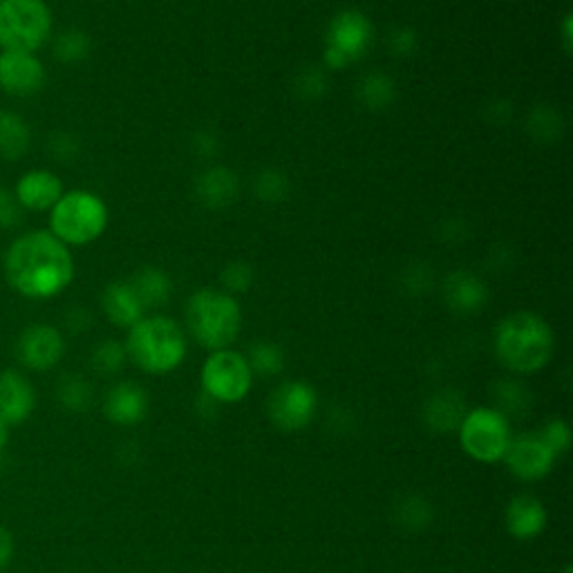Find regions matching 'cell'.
I'll list each match as a JSON object with an SVG mask.
<instances>
[{"mask_svg":"<svg viewBox=\"0 0 573 573\" xmlns=\"http://www.w3.org/2000/svg\"><path fill=\"white\" fill-rule=\"evenodd\" d=\"M466 412L469 410L464 405V399L458 392L442 390L428 399L423 408V419L425 425L433 428L435 433H451V430L460 428Z\"/></svg>","mask_w":573,"mask_h":573,"instance_id":"19","label":"cell"},{"mask_svg":"<svg viewBox=\"0 0 573 573\" xmlns=\"http://www.w3.org/2000/svg\"><path fill=\"white\" fill-rule=\"evenodd\" d=\"M540 438L544 440V444L553 451L555 458H562L564 453H569L571 449V428L564 419H551L546 421L540 430Z\"/></svg>","mask_w":573,"mask_h":573,"instance_id":"29","label":"cell"},{"mask_svg":"<svg viewBox=\"0 0 573 573\" xmlns=\"http://www.w3.org/2000/svg\"><path fill=\"white\" fill-rule=\"evenodd\" d=\"M546 520L549 513L544 509V504L535 497V495H515L504 513V522H506V531L511 533V537L520 540V542H529L542 535V531L546 529Z\"/></svg>","mask_w":573,"mask_h":573,"instance_id":"17","label":"cell"},{"mask_svg":"<svg viewBox=\"0 0 573 573\" xmlns=\"http://www.w3.org/2000/svg\"><path fill=\"white\" fill-rule=\"evenodd\" d=\"M130 286L134 290L137 299L141 301L143 310L149 308H160L169 301L171 296V280L164 271L160 269H141L134 273Z\"/></svg>","mask_w":573,"mask_h":573,"instance_id":"22","label":"cell"},{"mask_svg":"<svg viewBox=\"0 0 573 573\" xmlns=\"http://www.w3.org/2000/svg\"><path fill=\"white\" fill-rule=\"evenodd\" d=\"M392 97V86L388 83L385 77L381 74H372L370 79H365V86H363V99L372 105H381V103H388Z\"/></svg>","mask_w":573,"mask_h":573,"instance_id":"31","label":"cell"},{"mask_svg":"<svg viewBox=\"0 0 573 573\" xmlns=\"http://www.w3.org/2000/svg\"><path fill=\"white\" fill-rule=\"evenodd\" d=\"M458 438L473 462L500 464L513 440L511 421L495 408H473L464 414Z\"/></svg>","mask_w":573,"mask_h":573,"instance_id":"7","label":"cell"},{"mask_svg":"<svg viewBox=\"0 0 573 573\" xmlns=\"http://www.w3.org/2000/svg\"><path fill=\"white\" fill-rule=\"evenodd\" d=\"M502 462H506V469L515 480L537 482L553 471L557 458L544 444L540 433H522L511 440Z\"/></svg>","mask_w":573,"mask_h":573,"instance_id":"12","label":"cell"},{"mask_svg":"<svg viewBox=\"0 0 573 573\" xmlns=\"http://www.w3.org/2000/svg\"><path fill=\"white\" fill-rule=\"evenodd\" d=\"M66 193L63 180L46 169H32L23 173L14 184V198L23 211L50 213V209Z\"/></svg>","mask_w":573,"mask_h":573,"instance_id":"14","label":"cell"},{"mask_svg":"<svg viewBox=\"0 0 573 573\" xmlns=\"http://www.w3.org/2000/svg\"><path fill=\"white\" fill-rule=\"evenodd\" d=\"M191 336L207 350H227L240 334L242 312L233 296L215 290L195 292L187 305Z\"/></svg>","mask_w":573,"mask_h":573,"instance_id":"4","label":"cell"},{"mask_svg":"<svg viewBox=\"0 0 573 573\" xmlns=\"http://www.w3.org/2000/svg\"><path fill=\"white\" fill-rule=\"evenodd\" d=\"M8 284L28 301H50L63 294L74 280L70 247L50 231L19 235L3 255Z\"/></svg>","mask_w":573,"mask_h":573,"instance_id":"1","label":"cell"},{"mask_svg":"<svg viewBox=\"0 0 573 573\" xmlns=\"http://www.w3.org/2000/svg\"><path fill=\"white\" fill-rule=\"evenodd\" d=\"M370 43V23L359 12H343L336 17L330 30L328 61L339 68L348 66L352 59L361 57Z\"/></svg>","mask_w":573,"mask_h":573,"instance_id":"13","label":"cell"},{"mask_svg":"<svg viewBox=\"0 0 573 573\" xmlns=\"http://www.w3.org/2000/svg\"><path fill=\"white\" fill-rule=\"evenodd\" d=\"M247 361H249L251 372L260 374V376H275L284 368L282 350L275 343H269V341L253 343L251 350H249Z\"/></svg>","mask_w":573,"mask_h":573,"instance_id":"25","label":"cell"},{"mask_svg":"<svg viewBox=\"0 0 573 573\" xmlns=\"http://www.w3.org/2000/svg\"><path fill=\"white\" fill-rule=\"evenodd\" d=\"M101 308L108 321L117 328H132L143 319V305L137 299L130 282H112L101 296Z\"/></svg>","mask_w":573,"mask_h":573,"instance_id":"18","label":"cell"},{"mask_svg":"<svg viewBox=\"0 0 573 573\" xmlns=\"http://www.w3.org/2000/svg\"><path fill=\"white\" fill-rule=\"evenodd\" d=\"M88 52H90V39L79 30L63 32L54 41V57L61 63H79L88 57Z\"/></svg>","mask_w":573,"mask_h":573,"instance_id":"28","label":"cell"},{"mask_svg":"<svg viewBox=\"0 0 573 573\" xmlns=\"http://www.w3.org/2000/svg\"><path fill=\"white\" fill-rule=\"evenodd\" d=\"M59 401L70 412H83L92 403V385L79 374H66L57 388Z\"/></svg>","mask_w":573,"mask_h":573,"instance_id":"24","label":"cell"},{"mask_svg":"<svg viewBox=\"0 0 573 573\" xmlns=\"http://www.w3.org/2000/svg\"><path fill=\"white\" fill-rule=\"evenodd\" d=\"M222 282L229 286L231 292H244V290H249V284L253 282V273H251V269L247 264L233 262L222 273Z\"/></svg>","mask_w":573,"mask_h":573,"instance_id":"32","label":"cell"},{"mask_svg":"<svg viewBox=\"0 0 573 573\" xmlns=\"http://www.w3.org/2000/svg\"><path fill=\"white\" fill-rule=\"evenodd\" d=\"M319 410V392L305 381H286L278 385L267 401V416L280 433H301Z\"/></svg>","mask_w":573,"mask_h":573,"instance_id":"9","label":"cell"},{"mask_svg":"<svg viewBox=\"0 0 573 573\" xmlns=\"http://www.w3.org/2000/svg\"><path fill=\"white\" fill-rule=\"evenodd\" d=\"M23 218V209L14 198V191L0 184V229H14Z\"/></svg>","mask_w":573,"mask_h":573,"instance_id":"30","label":"cell"},{"mask_svg":"<svg viewBox=\"0 0 573 573\" xmlns=\"http://www.w3.org/2000/svg\"><path fill=\"white\" fill-rule=\"evenodd\" d=\"M446 301L458 312H478L486 303V286L473 273L458 271L446 280Z\"/></svg>","mask_w":573,"mask_h":573,"instance_id":"21","label":"cell"},{"mask_svg":"<svg viewBox=\"0 0 573 573\" xmlns=\"http://www.w3.org/2000/svg\"><path fill=\"white\" fill-rule=\"evenodd\" d=\"M125 348L121 345V343H117V341H103V343H99L97 348H94V352H92V368H94V372H99V374H103V376H110V374H117L121 368H123V363H125Z\"/></svg>","mask_w":573,"mask_h":573,"instance_id":"27","label":"cell"},{"mask_svg":"<svg viewBox=\"0 0 573 573\" xmlns=\"http://www.w3.org/2000/svg\"><path fill=\"white\" fill-rule=\"evenodd\" d=\"M32 143L30 123L14 110H0V160H21Z\"/></svg>","mask_w":573,"mask_h":573,"instance_id":"20","label":"cell"},{"mask_svg":"<svg viewBox=\"0 0 573 573\" xmlns=\"http://www.w3.org/2000/svg\"><path fill=\"white\" fill-rule=\"evenodd\" d=\"M495 401H497L495 410H500L504 416L526 414V410L531 405V394L517 381H502L495 385Z\"/></svg>","mask_w":573,"mask_h":573,"instance_id":"26","label":"cell"},{"mask_svg":"<svg viewBox=\"0 0 573 573\" xmlns=\"http://www.w3.org/2000/svg\"><path fill=\"white\" fill-rule=\"evenodd\" d=\"M103 416L114 425H137L149 416V394L132 381L110 388L103 401Z\"/></svg>","mask_w":573,"mask_h":573,"instance_id":"16","label":"cell"},{"mask_svg":"<svg viewBox=\"0 0 573 573\" xmlns=\"http://www.w3.org/2000/svg\"><path fill=\"white\" fill-rule=\"evenodd\" d=\"M14 551H17V544H14L12 531L6 529V526H0V571L10 566V562L14 557Z\"/></svg>","mask_w":573,"mask_h":573,"instance_id":"33","label":"cell"},{"mask_svg":"<svg viewBox=\"0 0 573 573\" xmlns=\"http://www.w3.org/2000/svg\"><path fill=\"white\" fill-rule=\"evenodd\" d=\"M125 356L147 374H169L187 359V334L169 316L141 319L130 328L125 341Z\"/></svg>","mask_w":573,"mask_h":573,"instance_id":"3","label":"cell"},{"mask_svg":"<svg viewBox=\"0 0 573 573\" xmlns=\"http://www.w3.org/2000/svg\"><path fill=\"white\" fill-rule=\"evenodd\" d=\"M10 444V425L0 419V453H3Z\"/></svg>","mask_w":573,"mask_h":573,"instance_id":"34","label":"cell"},{"mask_svg":"<svg viewBox=\"0 0 573 573\" xmlns=\"http://www.w3.org/2000/svg\"><path fill=\"white\" fill-rule=\"evenodd\" d=\"M253 385V372L244 354L233 350H218L204 361L202 390L213 403H240Z\"/></svg>","mask_w":573,"mask_h":573,"instance_id":"8","label":"cell"},{"mask_svg":"<svg viewBox=\"0 0 573 573\" xmlns=\"http://www.w3.org/2000/svg\"><path fill=\"white\" fill-rule=\"evenodd\" d=\"M48 72L34 52H0V90L14 99H30L46 88Z\"/></svg>","mask_w":573,"mask_h":573,"instance_id":"11","label":"cell"},{"mask_svg":"<svg viewBox=\"0 0 573 573\" xmlns=\"http://www.w3.org/2000/svg\"><path fill=\"white\" fill-rule=\"evenodd\" d=\"M235 193H238V182L227 169H211L207 175H202L198 184L200 200L211 209L224 207L231 198H235Z\"/></svg>","mask_w":573,"mask_h":573,"instance_id":"23","label":"cell"},{"mask_svg":"<svg viewBox=\"0 0 573 573\" xmlns=\"http://www.w3.org/2000/svg\"><path fill=\"white\" fill-rule=\"evenodd\" d=\"M562 573H573V566H571V564H566V566H564V571H562Z\"/></svg>","mask_w":573,"mask_h":573,"instance_id":"35","label":"cell"},{"mask_svg":"<svg viewBox=\"0 0 573 573\" xmlns=\"http://www.w3.org/2000/svg\"><path fill=\"white\" fill-rule=\"evenodd\" d=\"M54 17L48 0H0V52H39L50 43Z\"/></svg>","mask_w":573,"mask_h":573,"instance_id":"6","label":"cell"},{"mask_svg":"<svg viewBox=\"0 0 573 573\" xmlns=\"http://www.w3.org/2000/svg\"><path fill=\"white\" fill-rule=\"evenodd\" d=\"M108 227L105 202L90 191H66L50 209V233L66 247H86L103 235Z\"/></svg>","mask_w":573,"mask_h":573,"instance_id":"5","label":"cell"},{"mask_svg":"<svg viewBox=\"0 0 573 573\" xmlns=\"http://www.w3.org/2000/svg\"><path fill=\"white\" fill-rule=\"evenodd\" d=\"M37 408V390L19 370L0 372V419L10 428L21 425Z\"/></svg>","mask_w":573,"mask_h":573,"instance_id":"15","label":"cell"},{"mask_svg":"<svg viewBox=\"0 0 573 573\" xmlns=\"http://www.w3.org/2000/svg\"><path fill=\"white\" fill-rule=\"evenodd\" d=\"M66 354V339L59 328L48 323L30 325L17 341V359L32 372H48L61 363Z\"/></svg>","mask_w":573,"mask_h":573,"instance_id":"10","label":"cell"},{"mask_svg":"<svg viewBox=\"0 0 573 573\" xmlns=\"http://www.w3.org/2000/svg\"><path fill=\"white\" fill-rule=\"evenodd\" d=\"M497 361L513 374H535L553 356L555 339L549 323L533 312H513L495 328Z\"/></svg>","mask_w":573,"mask_h":573,"instance_id":"2","label":"cell"}]
</instances>
